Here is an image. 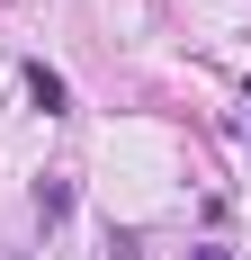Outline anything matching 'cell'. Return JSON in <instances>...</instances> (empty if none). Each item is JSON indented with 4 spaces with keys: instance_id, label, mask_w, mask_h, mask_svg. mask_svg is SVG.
<instances>
[{
    "instance_id": "6da1fadb",
    "label": "cell",
    "mask_w": 251,
    "mask_h": 260,
    "mask_svg": "<svg viewBox=\"0 0 251 260\" xmlns=\"http://www.w3.org/2000/svg\"><path fill=\"white\" fill-rule=\"evenodd\" d=\"M27 99L45 108V117H63V108H72V90H63V72H45V63H27Z\"/></svg>"
},
{
    "instance_id": "7a4b0ae2",
    "label": "cell",
    "mask_w": 251,
    "mask_h": 260,
    "mask_svg": "<svg viewBox=\"0 0 251 260\" xmlns=\"http://www.w3.org/2000/svg\"><path fill=\"white\" fill-rule=\"evenodd\" d=\"M36 215L63 224V215H72V180H45V188H36Z\"/></svg>"
},
{
    "instance_id": "3957f363",
    "label": "cell",
    "mask_w": 251,
    "mask_h": 260,
    "mask_svg": "<svg viewBox=\"0 0 251 260\" xmlns=\"http://www.w3.org/2000/svg\"><path fill=\"white\" fill-rule=\"evenodd\" d=\"M189 260H233V251H189Z\"/></svg>"
}]
</instances>
